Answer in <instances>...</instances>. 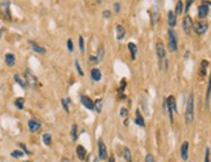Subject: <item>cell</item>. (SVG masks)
<instances>
[{
  "mask_svg": "<svg viewBox=\"0 0 211 162\" xmlns=\"http://www.w3.org/2000/svg\"><path fill=\"white\" fill-rule=\"evenodd\" d=\"M104 53H105L104 45H100V47H99V53H97V58H99V61L104 60Z\"/></svg>",
  "mask_w": 211,
  "mask_h": 162,
  "instance_id": "f1b7e54d",
  "label": "cell"
},
{
  "mask_svg": "<svg viewBox=\"0 0 211 162\" xmlns=\"http://www.w3.org/2000/svg\"><path fill=\"white\" fill-rule=\"evenodd\" d=\"M92 162H99V161H97V158H96V157H93V156H92Z\"/></svg>",
  "mask_w": 211,
  "mask_h": 162,
  "instance_id": "7dc6e473",
  "label": "cell"
},
{
  "mask_svg": "<svg viewBox=\"0 0 211 162\" xmlns=\"http://www.w3.org/2000/svg\"><path fill=\"white\" fill-rule=\"evenodd\" d=\"M1 33H3V30H0V38H1Z\"/></svg>",
  "mask_w": 211,
  "mask_h": 162,
  "instance_id": "681fc988",
  "label": "cell"
},
{
  "mask_svg": "<svg viewBox=\"0 0 211 162\" xmlns=\"http://www.w3.org/2000/svg\"><path fill=\"white\" fill-rule=\"evenodd\" d=\"M193 119H194V95L190 94L187 100V108H185V122L190 125Z\"/></svg>",
  "mask_w": 211,
  "mask_h": 162,
  "instance_id": "6da1fadb",
  "label": "cell"
},
{
  "mask_svg": "<svg viewBox=\"0 0 211 162\" xmlns=\"http://www.w3.org/2000/svg\"><path fill=\"white\" fill-rule=\"evenodd\" d=\"M25 154V152H21V150H13L11 153L12 157H14V158H20V157H22Z\"/></svg>",
  "mask_w": 211,
  "mask_h": 162,
  "instance_id": "d6a6232c",
  "label": "cell"
},
{
  "mask_svg": "<svg viewBox=\"0 0 211 162\" xmlns=\"http://www.w3.org/2000/svg\"><path fill=\"white\" fill-rule=\"evenodd\" d=\"M193 20L190 16H185L184 20H183V29H184L185 34H190V31H192L193 29Z\"/></svg>",
  "mask_w": 211,
  "mask_h": 162,
  "instance_id": "ba28073f",
  "label": "cell"
},
{
  "mask_svg": "<svg viewBox=\"0 0 211 162\" xmlns=\"http://www.w3.org/2000/svg\"><path fill=\"white\" fill-rule=\"evenodd\" d=\"M210 95H211V74H210V78H208L207 92H206V102H207V101H208V99H210Z\"/></svg>",
  "mask_w": 211,
  "mask_h": 162,
  "instance_id": "f546056e",
  "label": "cell"
},
{
  "mask_svg": "<svg viewBox=\"0 0 211 162\" xmlns=\"http://www.w3.org/2000/svg\"><path fill=\"white\" fill-rule=\"evenodd\" d=\"M18 145H20V148H22V150H24V152H25V153H26V154H31V152H30L29 149L26 148V145H25L24 143H20Z\"/></svg>",
  "mask_w": 211,
  "mask_h": 162,
  "instance_id": "b9f144b4",
  "label": "cell"
},
{
  "mask_svg": "<svg viewBox=\"0 0 211 162\" xmlns=\"http://www.w3.org/2000/svg\"><path fill=\"white\" fill-rule=\"evenodd\" d=\"M1 13L7 20H11V12H9V1L1 3Z\"/></svg>",
  "mask_w": 211,
  "mask_h": 162,
  "instance_id": "9a60e30c",
  "label": "cell"
},
{
  "mask_svg": "<svg viewBox=\"0 0 211 162\" xmlns=\"http://www.w3.org/2000/svg\"><path fill=\"white\" fill-rule=\"evenodd\" d=\"M61 102H62V106H64V109H65V112L66 113L70 112V110H69V102H70V100H69V99H62V100H61Z\"/></svg>",
  "mask_w": 211,
  "mask_h": 162,
  "instance_id": "1f68e13d",
  "label": "cell"
},
{
  "mask_svg": "<svg viewBox=\"0 0 211 162\" xmlns=\"http://www.w3.org/2000/svg\"><path fill=\"white\" fill-rule=\"evenodd\" d=\"M79 48H80V52H84V39L83 37H79Z\"/></svg>",
  "mask_w": 211,
  "mask_h": 162,
  "instance_id": "e575fe53",
  "label": "cell"
},
{
  "mask_svg": "<svg viewBox=\"0 0 211 162\" xmlns=\"http://www.w3.org/2000/svg\"><path fill=\"white\" fill-rule=\"evenodd\" d=\"M71 139L74 141H76V139H78V126L75 123L71 126Z\"/></svg>",
  "mask_w": 211,
  "mask_h": 162,
  "instance_id": "cb8c5ba5",
  "label": "cell"
},
{
  "mask_svg": "<svg viewBox=\"0 0 211 162\" xmlns=\"http://www.w3.org/2000/svg\"><path fill=\"white\" fill-rule=\"evenodd\" d=\"M75 68H76V70H78L79 75H82V77H83V75H84V73H83V70H82L80 65H79V61H78V60H76V61H75Z\"/></svg>",
  "mask_w": 211,
  "mask_h": 162,
  "instance_id": "8d00e7d4",
  "label": "cell"
},
{
  "mask_svg": "<svg viewBox=\"0 0 211 162\" xmlns=\"http://www.w3.org/2000/svg\"><path fill=\"white\" fill-rule=\"evenodd\" d=\"M188 149H189V143L188 141H184L181 144V149H180V154H181L183 161H187L188 159Z\"/></svg>",
  "mask_w": 211,
  "mask_h": 162,
  "instance_id": "4fadbf2b",
  "label": "cell"
},
{
  "mask_svg": "<svg viewBox=\"0 0 211 162\" xmlns=\"http://www.w3.org/2000/svg\"><path fill=\"white\" fill-rule=\"evenodd\" d=\"M108 159H109V162H115V157L113 156V154H110V157Z\"/></svg>",
  "mask_w": 211,
  "mask_h": 162,
  "instance_id": "bcb514c9",
  "label": "cell"
},
{
  "mask_svg": "<svg viewBox=\"0 0 211 162\" xmlns=\"http://www.w3.org/2000/svg\"><path fill=\"white\" fill-rule=\"evenodd\" d=\"M156 51H157V56H158V62H159V69H167V57H166V49H164L163 44L161 42H158L156 44Z\"/></svg>",
  "mask_w": 211,
  "mask_h": 162,
  "instance_id": "7a4b0ae2",
  "label": "cell"
},
{
  "mask_svg": "<svg viewBox=\"0 0 211 162\" xmlns=\"http://www.w3.org/2000/svg\"><path fill=\"white\" fill-rule=\"evenodd\" d=\"M25 79H26L27 86H29V87H31V88H35V87H37L38 78L31 73V70H29V69L25 71Z\"/></svg>",
  "mask_w": 211,
  "mask_h": 162,
  "instance_id": "52a82bcc",
  "label": "cell"
},
{
  "mask_svg": "<svg viewBox=\"0 0 211 162\" xmlns=\"http://www.w3.org/2000/svg\"><path fill=\"white\" fill-rule=\"evenodd\" d=\"M157 16H158V13H157V8L154 7V8L151 9V24H154V22H156Z\"/></svg>",
  "mask_w": 211,
  "mask_h": 162,
  "instance_id": "836d02e7",
  "label": "cell"
},
{
  "mask_svg": "<svg viewBox=\"0 0 211 162\" xmlns=\"http://www.w3.org/2000/svg\"><path fill=\"white\" fill-rule=\"evenodd\" d=\"M91 78H92V81H93V82L101 81V78H102L101 70H100V69H97V68H93L91 70Z\"/></svg>",
  "mask_w": 211,
  "mask_h": 162,
  "instance_id": "5bb4252c",
  "label": "cell"
},
{
  "mask_svg": "<svg viewBox=\"0 0 211 162\" xmlns=\"http://www.w3.org/2000/svg\"><path fill=\"white\" fill-rule=\"evenodd\" d=\"M43 143H44L45 145H51V144H52V136H51L49 134H44V135H43Z\"/></svg>",
  "mask_w": 211,
  "mask_h": 162,
  "instance_id": "484cf974",
  "label": "cell"
},
{
  "mask_svg": "<svg viewBox=\"0 0 211 162\" xmlns=\"http://www.w3.org/2000/svg\"><path fill=\"white\" fill-rule=\"evenodd\" d=\"M168 49L170 52H176L177 51V37L174 29L168 30Z\"/></svg>",
  "mask_w": 211,
  "mask_h": 162,
  "instance_id": "3957f363",
  "label": "cell"
},
{
  "mask_svg": "<svg viewBox=\"0 0 211 162\" xmlns=\"http://www.w3.org/2000/svg\"><path fill=\"white\" fill-rule=\"evenodd\" d=\"M16 62V57H14L13 53H7L5 55V64L8 66H13Z\"/></svg>",
  "mask_w": 211,
  "mask_h": 162,
  "instance_id": "7402d4cb",
  "label": "cell"
},
{
  "mask_svg": "<svg viewBox=\"0 0 211 162\" xmlns=\"http://www.w3.org/2000/svg\"><path fill=\"white\" fill-rule=\"evenodd\" d=\"M145 162H156V158H154V156L153 154H146V157H145Z\"/></svg>",
  "mask_w": 211,
  "mask_h": 162,
  "instance_id": "74e56055",
  "label": "cell"
},
{
  "mask_svg": "<svg viewBox=\"0 0 211 162\" xmlns=\"http://www.w3.org/2000/svg\"><path fill=\"white\" fill-rule=\"evenodd\" d=\"M29 44H30V47H31V49L34 51V52H37V53H45V48L44 47H40V45H38L35 42H32V40H30L29 42Z\"/></svg>",
  "mask_w": 211,
  "mask_h": 162,
  "instance_id": "ac0fdd59",
  "label": "cell"
},
{
  "mask_svg": "<svg viewBox=\"0 0 211 162\" xmlns=\"http://www.w3.org/2000/svg\"><path fill=\"white\" fill-rule=\"evenodd\" d=\"M88 62H91V64H97V62H100V61H99V58H97V56H89Z\"/></svg>",
  "mask_w": 211,
  "mask_h": 162,
  "instance_id": "f35d334b",
  "label": "cell"
},
{
  "mask_svg": "<svg viewBox=\"0 0 211 162\" xmlns=\"http://www.w3.org/2000/svg\"><path fill=\"white\" fill-rule=\"evenodd\" d=\"M68 49H69V52H73L74 51V44L71 39H68Z\"/></svg>",
  "mask_w": 211,
  "mask_h": 162,
  "instance_id": "ab89813d",
  "label": "cell"
},
{
  "mask_svg": "<svg viewBox=\"0 0 211 162\" xmlns=\"http://www.w3.org/2000/svg\"><path fill=\"white\" fill-rule=\"evenodd\" d=\"M13 78H14V81H16L17 83H18L20 86L22 87V88H26V87H27V82H26V79H24L21 75H20V74H14Z\"/></svg>",
  "mask_w": 211,
  "mask_h": 162,
  "instance_id": "44dd1931",
  "label": "cell"
},
{
  "mask_svg": "<svg viewBox=\"0 0 211 162\" xmlns=\"http://www.w3.org/2000/svg\"><path fill=\"white\" fill-rule=\"evenodd\" d=\"M208 66V62L207 61H202V62H201V75H205L206 74V68H207Z\"/></svg>",
  "mask_w": 211,
  "mask_h": 162,
  "instance_id": "4dcf8cb0",
  "label": "cell"
},
{
  "mask_svg": "<svg viewBox=\"0 0 211 162\" xmlns=\"http://www.w3.org/2000/svg\"><path fill=\"white\" fill-rule=\"evenodd\" d=\"M97 149H99V158L101 161H105V159L109 158V156H108V148L102 139H99V141H97Z\"/></svg>",
  "mask_w": 211,
  "mask_h": 162,
  "instance_id": "277c9868",
  "label": "cell"
},
{
  "mask_svg": "<svg viewBox=\"0 0 211 162\" xmlns=\"http://www.w3.org/2000/svg\"><path fill=\"white\" fill-rule=\"evenodd\" d=\"M24 102H25V100L22 99V97H18V99L14 100V105H16L18 109H24Z\"/></svg>",
  "mask_w": 211,
  "mask_h": 162,
  "instance_id": "83f0119b",
  "label": "cell"
},
{
  "mask_svg": "<svg viewBox=\"0 0 211 162\" xmlns=\"http://www.w3.org/2000/svg\"><path fill=\"white\" fill-rule=\"evenodd\" d=\"M207 29H208V24L206 21H198L193 25V30H194L195 34H198V35L205 34V33L207 31Z\"/></svg>",
  "mask_w": 211,
  "mask_h": 162,
  "instance_id": "8992f818",
  "label": "cell"
},
{
  "mask_svg": "<svg viewBox=\"0 0 211 162\" xmlns=\"http://www.w3.org/2000/svg\"><path fill=\"white\" fill-rule=\"evenodd\" d=\"M27 126H29V130L31 131V132H38V131L42 128V123L37 119H30L29 123H27Z\"/></svg>",
  "mask_w": 211,
  "mask_h": 162,
  "instance_id": "30bf717a",
  "label": "cell"
},
{
  "mask_svg": "<svg viewBox=\"0 0 211 162\" xmlns=\"http://www.w3.org/2000/svg\"><path fill=\"white\" fill-rule=\"evenodd\" d=\"M120 117L122 118H126L127 117V114H128V110H127V108H122V109H120Z\"/></svg>",
  "mask_w": 211,
  "mask_h": 162,
  "instance_id": "60d3db41",
  "label": "cell"
},
{
  "mask_svg": "<svg viewBox=\"0 0 211 162\" xmlns=\"http://www.w3.org/2000/svg\"><path fill=\"white\" fill-rule=\"evenodd\" d=\"M205 162H210V148L205 149Z\"/></svg>",
  "mask_w": 211,
  "mask_h": 162,
  "instance_id": "d590c367",
  "label": "cell"
},
{
  "mask_svg": "<svg viewBox=\"0 0 211 162\" xmlns=\"http://www.w3.org/2000/svg\"><path fill=\"white\" fill-rule=\"evenodd\" d=\"M167 102H168V110H167V113H168L170 121H171V123H172V122H174V113L177 112L176 102H175V97L174 96H168V97H167Z\"/></svg>",
  "mask_w": 211,
  "mask_h": 162,
  "instance_id": "5b68a950",
  "label": "cell"
},
{
  "mask_svg": "<svg viewBox=\"0 0 211 162\" xmlns=\"http://www.w3.org/2000/svg\"><path fill=\"white\" fill-rule=\"evenodd\" d=\"M167 22H168V26L171 27V29L176 26V14H175V12L170 11L168 13H167Z\"/></svg>",
  "mask_w": 211,
  "mask_h": 162,
  "instance_id": "7c38bea8",
  "label": "cell"
},
{
  "mask_svg": "<svg viewBox=\"0 0 211 162\" xmlns=\"http://www.w3.org/2000/svg\"><path fill=\"white\" fill-rule=\"evenodd\" d=\"M207 4L203 3V4H201V5L198 7V17H200L201 20L206 18V17H207V14H208V7H207Z\"/></svg>",
  "mask_w": 211,
  "mask_h": 162,
  "instance_id": "8fae6325",
  "label": "cell"
},
{
  "mask_svg": "<svg viewBox=\"0 0 211 162\" xmlns=\"http://www.w3.org/2000/svg\"><path fill=\"white\" fill-rule=\"evenodd\" d=\"M128 49H130V53H131V60L135 61L136 60V53H137V47H136L135 43H128Z\"/></svg>",
  "mask_w": 211,
  "mask_h": 162,
  "instance_id": "ffe728a7",
  "label": "cell"
},
{
  "mask_svg": "<svg viewBox=\"0 0 211 162\" xmlns=\"http://www.w3.org/2000/svg\"><path fill=\"white\" fill-rule=\"evenodd\" d=\"M97 3H102V0H96Z\"/></svg>",
  "mask_w": 211,
  "mask_h": 162,
  "instance_id": "c3c4849f",
  "label": "cell"
},
{
  "mask_svg": "<svg viewBox=\"0 0 211 162\" xmlns=\"http://www.w3.org/2000/svg\"><path fill=\"white\" fill-rule=\"evenodd\" d=\"M193 1H194V0H187V4H185V12L189 11V8H190V5H192Z\"/></svg>",
  "mask_w": 211,
  "mask_h": 162,
  "instance_id": "7bdbcfd3",
  "label": "cell"
},
{
  "mask_svg": "<svg viewBox=\"0 0 211 162\" xmlns=\"http://www.w3.org/2000/svg\"><path fill=\"white\" fill-rule=\"evenodd\" d=\"M135 123L140 127H145V121H144V117L141 115V112L140 110H136V117H135Z\"/></svg>",
  "mask_w": 211,
  "mask_h": 162,
  "instance_id": "e0dca14e",
  "label": "cell"
},
{
  "mask_svg": "<svg viewBox=\"0 0 211 162\" xmlns=\"http://www.w3.org/2000/svg\"><path fill=\"white\" fill-rule=\"evenodd\" d=\"M114 11L117 12V13H119V11H120V4L119 3H115L114 4Z\"/></svg>",
  "mask_w": 211,
  "mask_h": 162,
  "instance_id": "f6af8a7d",
  "label": "cell"
},
{
  "mask_svg": "<svg viewBox=\"0 0 211 162\" xmlns=\"http://www.w3.org/2000/svg\"><path fill=\"white\" fill-rule=\"evenodd\" d=\"M123 157H124V159L127 162H132V156H131V150L130 148H127V146H124L123 148Z\"/></svg>",
  "mask_w": 211,
  "mask_h": 162,
  "instance_id": "603a6c76",
  "label": "cell"
},
{
  "mask_svg": "<svg viewBox=\"0 0 211 162\" xmlns=\"http://www.w3.org/2000/svg\"><path fill=\"white\" fill-rule=\"evenodd\" d=\"M102 110V99H96L95 100V112L100 113Z\"/></svg>",
  "mask_w": 211,
  "mask_h": 162,
  "instance_id": "d4e9b609",
  "label": "cell"
},
{
  "mask_svg": "<svg viewBox=\"0 0 211 162\" xmlns=\"http://www.w3.org/2000/svg\"><path fill=\"white\" fill-rule=\"evenodd\" d=\"M25 162H30V161H25Z\"/></svg>",
  "mask_w": 211,
  "mask_h": 162,
  "instance_id": "f907efd6",
  "label": "cell"
},
{
  "mask_svg": "<svg viewBox=\"0 0 211 162\" xmlns=\"http://www.w3.org/2000/svg\"><path fill=\"white\" fill-rule=\"evenodd\" d=\"M115 30H117V39H118V40L124 39V37H126V30H124V27H123L122 25H117Z\"/></svg>",
  "mask_w": 211,
  "mask_h": 162,
  "instance_id": "d6986e66",
  "label": "cell"
},
{
  "mask_svg": "<svg viewBox=\"0 0 211 162\" xmlns=\"http://www.w3.org/2000/svg\"><path fill=\"white\" fill-rule=\"evenodd\" d=\"M183 13V1L181 0H179L176 3V8H175V14H181Z\"/></svg>",
  "mask_w": 211,
  "mask_h": 162,
  "instance_id": "4316f807",
  "label": "cell"
},
{
  "mask_svg": "<svg viewBox=\"0 0 211 162\" xmlns=\"http://www.w3.org/2000/svg\"><path fill=\"white\" fill-rule=\"evenodd\" d=\"M76 156L80 161H84L86 159V156H87V150L83 145H78L76 146Z\"/></svg>",
  "mask_w": 211,
  "mask_h": 162,
  "instance_id": "2e32d148",
  "label": "cell"
},
{
  "mask_svg": "<svg viewBox=\"0 0 211 162\" xmlns=\"http://www.w3.org/2000/svg\"><path fill=\"white\" fill-rule=\"evenodd\" d=\"M110 14H112V13H110V11H104V12H102V16H104V18H109Z\"/></svg>",
  "mask_w": 211,
  "mask_h": 162,
  "instance_id": "ee69618b",
  "label": "cell"
},
{
  "mask_svg": "<svg viewBox=\"0 0 211 162\" xmlns=\"http://www.w3.org/2000/svg\"><path fill=\"white\" fill-rule=\"evenodd\" d=\"M80 101H82V104H83L84 106L87 108V109L95 110V101H92V100L89 99L88 96H86V95H82V96H80Z\"/></svg>",
  "mask_w": 211,
  "mask_h": 162,
  "instance_id": "9c48e42d",
  "label": "cell"
}]
</instances>
